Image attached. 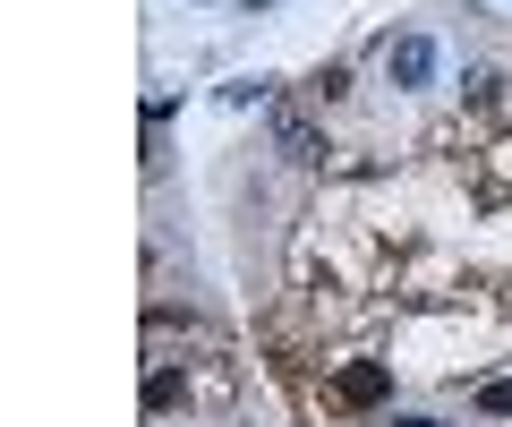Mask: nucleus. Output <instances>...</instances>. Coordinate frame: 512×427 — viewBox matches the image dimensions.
Segmentation results:
<instances>
[{
  "label": "nucleus",
  "instance_id": "7ed1b4c3",
  "mask_svg": "<svg viewBox=\"0 0 512 427\" xmlns=\"http://www.w3.org/2000/svg\"><path fill=\"white\" fill-rule=\"evenodd\" d=\"M384 393H393V376H384L376 359H359V368L333 376V402H342V410H367V402H384Z\"/></svg>",
  "mask_w": 512,
  "mask_h": 427
},
{
  "label": "nucleus",
  "instance_id": "423d86ee",
  "mask_svg": "<svg viewBox=\"0 0 512 427\" xmlns=\"http://www.w3.org/2000/svg\"><path fill=\"white\" fill-rule=\"evenodd\" d=\"M248 9H274V0H248Z\"/></svg>",
  "mask_w": 512,
  "mask_h": 427
},
{
  "label": "nucleus",
  "instance_id": "f03ea898",
  "mask_svg": "<svg viewBox=\"0 0 512 427\" xmlns=\"http://www.w3.org/2000/svg\"><path fill=\"white\" fill-rule=\"evenodd\" d=\"M265 129H274V154H282V163H299V171H316V163H325V129H316L308 112L274 103V112H265Z\"/></svg>",
  "mask_w": 512,
  "mask_h": 427
},
{
  "label": "nucleus",
  "instance_id": "20e7f679",
  "mask_svg": "<svg viewBox=\"0 0 512 427\" xmlns=\"http://www.w3.org/2000/svg\"><path fill=\"white\" fill-rule=\"evenodd\" d=\"M470 410L478 419H512V376H487V385L470 393Z\"/></svg>",
  "mask_w": 512,
  "mask_h": 427
},
{
  "label": "nucleus",
  "instance_id": "39448f33",
  "mask_svg": "<svg viewBox=\"0 0 512 427\" xmlns=\"http://www.w3.org/2000/svg\"><path fill=\"white\" fill-rule=\"evenodd\" d=\"M393 427H444V419H427V410H402V419H393Z\"/></svg>",
  "mask_w": 512,
  "mask_h": 427
},
{
  "label": "nucleus",
  "instance_id": "f257e3e1",
  "mask_svg": "<svg viewBox=\"0 0 512 427\" xmlns=\"http://www.w3.org/2000/svg\"><path fill=\"white\" fill-rule=\"evenodd\" d=\"M384 77H393L402 94L436 86V35H427V26H410V35H384Z\"/></svg>",
  "mask_w": 512,
  "mask_h": 427
}]
</instances>
